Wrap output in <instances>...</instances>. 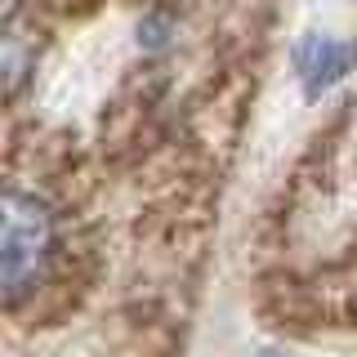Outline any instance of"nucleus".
<instances>
[{
    "mask_svg": "<svg viewBox=\"0 0 357 357\" xmlns=\"http://www.w3.org/2000/svg\"><path fill=\"white\" fill-rule=\"evenodd\" d=\"M59 245V219L54 206L36 192L9 188L5 192V237H0V286L5 299L18 304L27 290H36Z\"/></svg>",
    "mask_w": 357,
    "mask_h": 357,
    "instance_id": "1",
    "label": "nucleus"
},
{
    "mask_svg": "<svg viewBox=\"0 0 357 357\" xmlns=\"http://www.w3.org/2000/svg\"><path fill=\"white\" fill-rule=\"evenodd\" d=\"M299 67H304V76H308V85L317 89V85H331L335 76L349 67V50L344 45H335V40H312L304 54H299Z\"/></svg>",
    "mask_w": 357,
    "mask_h": 357,
    "instance_id": "2",
    "label": "nucleus"
}]
</instances>
